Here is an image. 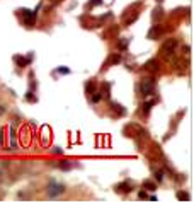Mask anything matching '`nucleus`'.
Returning a JSON list of instances; mask_svg holds the SVG:
<instances>
[{"label":"nucleus","mask_w":194,"mask_h":203,"mask_svg":"<svg viewBox=\"0 0 194 203\" xmlns=\"http://www.w3.org/2000/svg\"><path fill=\"white\" fill-rule=\"evenodd\" d=\"M48 193L51 194V196H56L58 193H63V186H61V184H55V183H51V184L48 186Z\"/></svg>","instance_id":"f257e3e1"},{"label":"nucleus","mask_w":194,"mask_h":203,"mask_svg":"<svg viewBox=\"0 0 194 203\" xmlns=\"http://www.w3.org/2000/svg\"><path fill=\"white\" fill-rule=\"evenodd\" d=\"M141 91H143V94H145V96L151 94V91H153V84H151V82H143L141 84Z\"/></svg>","instance_id":"f03ea898"},{"label":"nucleus","mask_w":194,"mask_h":203,"mask_svg":"<svg viewBox=\"0 0 194 203\" xmlns=\"http://www.w3.org/2000/svg\"><path fill=\"white\" fill-rule=\"evenodd\" d=\"M14 60L17 61V63H21V65H26L27 61H29V60H24V58H19V56H15V58H14Z\"/></svg>","instance_id":"7ed1b4c3"},{"label":"nucleus","mask_w":194,"mask_h":203,"mask_svg":"<svg viewBox=\"0 0 194 203\" xmlns=\"http://www.w3.org/2000/svg\"><path fill=\"white\" fill-rule=\"evenodd\" d=\"M145 186H147V188H150V190H153V188H155V186L151 184L150 181H145Z\"/></svg>","instance_id":"20e7f679"},{"label":"nucleus","mask_w":194,"mask_h":203,"mask_svg":"<svg viewBox=\"0 0 194 203\" xmlns=\"http://www.w3.org/2000/svg\"><path fill=\"white\" fill-rule=\"evenodd\" d=\"M2 113H4V109H2V106H0V114H2Z\"/></svg>","instance_id":"39448f33"}]
</instances>
